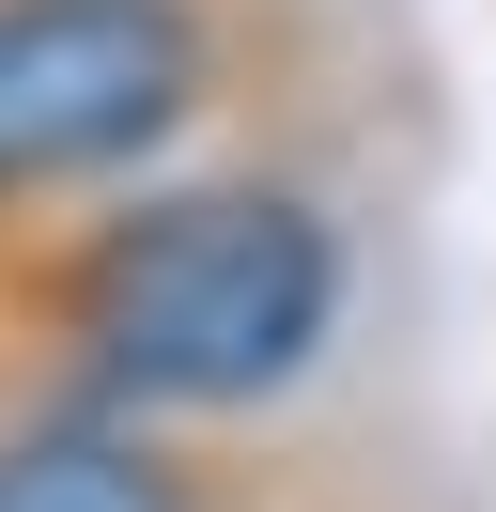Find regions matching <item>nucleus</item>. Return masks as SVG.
Returning a JSON list of instances; mask_svg holds the SVG:
<instances>
[{
  "label": "nucleus",
  "mask_w": 496,
  "mask_h": 512,
  "mask_svg": "<svg viewBox=\"0 0 496 512\" xmlns=\"http://www.w3.org/2000/svg\"><path fill=\"white\" fill-rule=\"evenodd\" d=\"M310 47V0H0V233L217 156Z\"/></svg>",
  "instance_id": "f03ea898"
},
{
  "label": "nucleus",
  "mask_w": 496,
  "mask_h": 512,
  "mask_svg": "<svg viewBox=\"0 0 496 512\" xmlns=\"http://www.w3.org/2000/svg\"><path fill=\"white\" fill-rule=\"evenodd\" d=\"M0 512H295V481L233 435L93 404V388L0 357Z\"/></svg>",
  "instance_id": "7ed1b4c3"
},
{
  "label": "nucleus",
  "mask_w": 496,
  "mask_h": 512,
  "mask_svg": "<svg viewBox=\"0 0 496 512\" xmlns=\"http://www.w3.org/2000/svg\"><path fill=\"white\" fill-rule=\"evenodd\" d=\"M341 311H357V233L295 156H186L78 218L0 233V357L186 435L295 404Z\"/></svg>",
  "instance_id": "f257e3e1"
}]
</instances>
